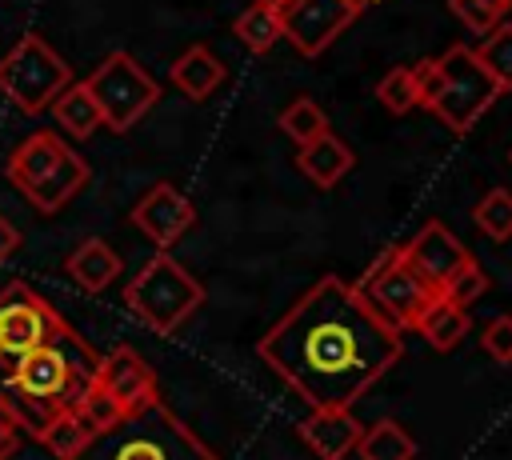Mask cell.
Instances as JSON below:
<instances>
[{
	"instance_id": "1",
	"label": "cell",
	"mask_w": 512,
	"mask_h": 460,
	"mask_svg": "<svg viewBox=\"0 0 512 460\" xmlns=\"http://www.w3.org/2000/svg\"><path fill=\"white\" fill-rule=\"evenodd\" d=\"M400 352V332L340 276H320L256 344V356L312 408H352Z\"/></svg>"
},
{
	"instance_id": "2",
	"label": "cell",
	"mask_w": 512,
	"mask_h": 460,
	"mask_svg": "<svg viewBox=\"0 0 512 460\" xmlns=\"http://www.w3.org/2000/svg\"><path fill=\"white\" fill-rule=\"evenodd\" d=\"M68 460H220L176 412L160 400L124 412L104 432L88 436V444Z\"/></svg>"
},
{
	"instance_id": "3",
	"label": "cell",
	"mask_w": 512,
	"mask_h": 460,
	"mask_svg": "<svg viewBox=\"0 0 512 460\" xmlns=\"http://www.w3.org/2000/svg\"><path fill=\"white\" fill-rule=\"evenodd\" d=\"M96 352L92 344L64 328L52 340H44L40 348L24 352L20 360H4L8 364V380L20 396L44 404V408H76L84 400V392L96 380Z\"/></svg>"
},
{
	"instance_id": "4",
	"label": "cell",
	"mask_w": 512,
	"mask_h": 460,
	"mask_svg": "<svg viewBox=\"0 0 512 460\" xmlns=\"http://www.w3.org/2000/svg\"><path fill=\"white\" fill-rule=\"evenodd\" d=\"M124 304L128 312L156 336L176 332L200 304H204V284L176 264L164 248L124 284Z\"/></svg>"
},
{
	"instance_id": "5",
	"label": "cell",
	"mask_w": 512,
	"mask_h": 460,
	"mask_svg": "<svg viewBox=\"0 0 512 460\" xmlns=\"http://www.w3.org/2000/svg\"><path fill=\"white\" fill-rule=\"evenodd\" d=\"M356 292L396 328V332H408L420 324V316L440 300V288L428 284L408 260H404V248H388L356 284Z\"/></svg>"
},
{
	"instance_id": "6",
	"label": "cell",
	"mask_w": 512,
	"mask_h": 460,
	"mask_svg": "<svg viewBox=\"0 0 512 460\" xmlns=\"http://www.w3.org/2000/svg\"><path fill=\"white\" fill-rule=\"evenodd\" d=\"M64 84H72L68 64L36 32H24L0 60V92L28 116L44 112Z\"/></svg>"
},
{
	"instance_id": "7",
	"label": "cell",
	"mask_w": 512,
	"mask_h": 460,
	"mask_svg": "<svg viewBox=\"0 0 512 460\" xmlns=\"http://www.w3.org/2000/svg\"><path fill=\"white\" fill-rule=\"evenodd\" d=\"M84 88L92 92V100H96V108H100V120H104V128H112V132H128L156 100H160V84L128 56V52H108L96 68H92V76L84 80Z\"/></svg>"
},
{
	"instance_id": "8",
	"label": "cell",
	"mask_w": 512,
	"mask_h": 460,
	"mask_svg": "<svg viewBox=\"0 0 512 460\" xmlns=\"http://www.w3.org/2000/svg\"><path fill=\"white\" fill-rule=\"evenodd\" d=\"M496 96H500L496 80L488 76V68L476 60L468 44H452L440 56V92L432 100V112L452 132H468L496 104Z\"/></svg>"
},
{
	"instance_id": "9",
	"label": "cell",
	"mask_w": 512,
	"mask_h": 460,
	"mask_svg": "<svg viewBox=\"0 0 512 460\" xmlns=\"http://www.w3.org/2000/svg\"><path fill=\"white\" fill-rule=\"evenodd\" d=\"M64 316L24 280H12L0 288V356L20 360L24 352L40 348L56 332H64Z\"/></svg>"
},
{
	"instance_id": "10",
	"label": "cell",
	"mask_w": 512,
	"mask_h": 460,
	"mask_svg": "<svg viewBox=\"0 0 512 460\" xmlns=\"http://www.w3.org/2000/svg\"><path fill=\"white\" fill-rule=\"evenodd\" d=\"M356 16L360 8L352 0H288L280 8V36H288L300 56H320Z\"/></svg>"
},
{
	"instance_id": "11",
	"label": "cell",
	"mask_w": 512,
	"mask_h": 460,
	"mask_svg": "<svg viewBox=\"0 0 512 460\" xmlns=\"http://www.w3.org/2000/svg\"><path fill=\"white\" fill-rule=\"evenodd\" d=\"M132 224L156 244V248H172L192 224H196V208L192 200L176 188V184H152L136 204H132Z\"/></svg>"
},
{
	"instance_id": "12",
	"label": "cell",
	"mask_w": 512,
	"mask_h": 460,
	"mask_svg": "<svg viewBox=\"0 0 512 460\" xmlns=\"http://www.w3.org/2000/svg\"><path fill=\"white\" fill-rule=\"evenodd\" d=\"M96 388H100L120 412H132V408H140V404L160 400V392H156V372H152L128 344H120V348H112V352H104V356L96 360Z\"/></svg>"
},
{
	"instance_id": "13",
	"label": "cell",
	"mask_w": 512,
	"mask_h": 460,
	"mask_svg": "<svg viewBox=\"0 0 512 460\" xmlns=\"http://www.w3.org/2000/svg\"><path fill=\"white\" fill-rule=\"evenodd\" d=\"M404 248V260L428 280V284H436V288H444V280L472 256L440 220H428L408 244H400Z\"/></svg>"
},
{
	"instance_id": "14",
	"label": "cell",
	"mask_w": 512,
	"mask_h": 460,
	"mask_svg": "<svg viewBox=\"0 0 512 460\" xmlns=\"http://www.w3.org/2000/svg\"><path fill=\"white\" fill-rule=\"evenodd\" d=\"M364 424L348 408H312L308 420H300V440L320 460H348L360 444Z\"/></svg>"
},
{
	"instance_id": "15",
	"label": "cell",
	"mask_w": 512,
	"mask_h": 460,
	"mask_svg": "<svg viewBox=\"0 0 512 460\" xmlns=\"http://www.w3.org/2000/svg\"><path fill=\"white\" fill-rule=\"evenodd\" d=\"M64 152H68V144H64L56 132H32V136H24V140L12 148V156L4 160V176L24 192V188H32L40 176H48V172L60 164Z\"/></svg>"
},
{
	"instance_id": "16",
	"label": "cell",
	"mask_w": 512,
	"mask_h": 460,
	"mask_svg": "<svg viewBox=\"0 0 512 460\" xmlns=\"http://www.w3.org/2000/svg\"><path fill=\"white\" fill-rule=\"evenodd\" d=\"M88 180H92L88 160H84L76 148H68V152L60 156V164H56L48 176H40L32 188H24V196L32 200V208H40V212H56V208H64Z\"/></svg>"
},
{
	"instance_id": "17",
	"label": "cell",
	"mask_w": 512,
	"mask_h": 460,
	"mask_svg": "<svg viewBox=\"0 0 512 460\" xmlns=\"http://www.w3.org/2000/svg\"><path fill=\"white\" fill-rule=\"evenodd\" d=\"M168 80H172L176 92H184L188 100H208V96L224 84V60H220L208 44H192V48H184V52L172 60Z\"/></svg>"
},
{
	"instance_id": "18",
	"label": "cell",
	"mask_w": 512,
	"mask_h": 460,
	"mask_svg": "<svg viewBox=\"0 0 512 460\" xmlns=\"http://www.w3.org/2000/svg\"><path fill=\"white\" fill-rule=\"evenodd\" d=\"M296 164H300V172H304L312 184H320V188H332L340 176H348V172H352L356 156H352V148H348L340 136L324 132V136H316V140L300 144V156H296Z\"/></svg>"
},
{
	"instance_id": "19",
	"label": "cell",
	"mask_w": 512,
	"mask_h": 460,
	"mask_svg": "<svg viewBox=\"0 0 512 460\" xmlns=\"http://www.w3.org/2000/svg\"><path fill=\"white\" fill-rule=\"evenodd\" d=\"M64 272H68L84 292H104V288L120 276V256H116L100 236H88V240H80V244L68 252Z\"/></svg>"
},
{
	"instance_id": "20",
	"label": "cell",
	"mask_w": 512,
	"mask_h": 460,
	"mask_svg": "<svg viewBox=\"0 0 512 460\" xmlns=\"http://www.w3.org/2000/svg\"><path fill=\"white\" fill-rule=\"evenodd\" d=\"M48 108H52L56 124H60L68 136H76V140L92 136V132L104 124V120H100V108H96V100H92V92H88L84 84H64Z\"/></svg>"
},
{
	"instance_id": "21",
	"label": "cell",
	"mask_w": 512,
	"mask_h": 460,
	"mask_svg": "<svg viewBox=\"0 0 512 460\" xmlns=\"http://www.w3.org/2000/svg\"><path fill=\"white\" fill-rule=\"evenodd\" d=\"M468 328H472L468 308H460V304H452V300H444V296H440V300L420 316V324H416V332H420L436 352L456 348V344L468 336Z\"/></svg>"
},
{
	"instance_id": "22",
	"label": "cell",
	"mask_w": 512,
	"mask_h": 460,
	"mask_svg": "<svg viewBox=\"0 0 512 460\" xmlns=\"http://www.w3.org/2000/svg\"><path fill=\"white\" fill-rule=\"evenodd\" d=\"M232 32H236V40H240L248 52H268V48L280 40V8H276V4H264V0H252V4L232 20Z\"/></svg>"
},
{
	"instance_id": "23",
	"label": "cell",
	"mask_w": 512,
	"mask_h": 460,
	"mask_svg": "<svg viewBox=\"0 0 512 460\" xmlns=\"http://www.w3.org/2000/svg\"><path fill=\"white\" fill-rule=\"evenodd\" d=\"M356 452H360V460H412L416 456V440L396 420H376L372 428L360 432Z\"/></svg>"
},
{
	"instance_id": "24",
	"label": "cell",
	"mask_w": 512,
	"mask_h": 460,
	"mask_svg": "<svg viewBox=\"0 0 512 460\" xmlns=\"http://www.w3.org/2000/svg\"><path fill=\"white\" fill-rule=\"evenodd\" d=\"M88 428H84V420L72 412V408H60V412H52V420L36 432V440L56 456V460H68V456H76L84 444H88Z\"/></svg>"
},
{
	"instance_id": "25",
	"label": "cell",
	"mask_w": 512,
	"mask_h": 460,
	"mask_svg": "<svg viewBox=\"0 0 512 460\" xmlns=\"http://www.w3.org/2000/svg\"><path fill=\"white\" fill-rule=\"evenodd\" d=\"M472 52L488 68V76L496 80V88L500 92H512V24L500 20L496 28H488L484 40H480V48H472Z\"/></svg>"
},
{
	"instance_id": "26",
	"label": "cell",
	"mask_w": 512,
	"mask_h": 460,
	"mask_svg": "<svg viewBox=\"0 0 512 460\" xmlns=\"http://www.w3.org/2000/svg\"><path fill=\"white\" fill-rule=\"evenodd\" d=\"M280 132L288 136V140H296V144H308V140H316V136H324L328 132V116H324V108L316 104V100H308V96H296L284 112H280Z\"/></svg>"
},
{
	"instance_id": "27",
	"label": "cell",
	"mask_w": 512,
	"mask_h": 460,
	"mask_svg": "<svg viewBox=\"0 0 512 460\" xmlns=\"http://www.w3.org/2000/svg\"><path fill=\"white\" fill-rule=\"evenodd\" d=\"M472 220L488 240H512V192L504 188L484 192L480 204L472 208Z\"/></svg>"
},
{
	"instance_id": "28",
	"label": "cell",
	"mask_w": 512,
	"mask_h": 460,
	"mask_svg": "<svg viewBox=\"0 0 512 460\" xmlns=\"http://www.w3.org/2000/svg\"><path fill=\"white\" fill-rule=\"evenodd\" d=\"M488 292V276H484V268L468 256L448 280H444V288H440V296L444 300H452V304H460V308H468L472 300H480Z\"/></svg>"
},
{
	"instance_id": "29",
	"label": "cell",
	"mask_w": 512,
	"mask_h": 460,
	"mask_svg": "<svg viewBox=\"0 0 512 460\" xmlns=\"http://www.w3.org/2000/svg\"><path fill=\"white\" fill-rule=\"evenodd\" d=\"M376 100H380L388 112H396V116L412 112V108H416V92H412L408 68H392V72H384L380 84H376Z\"/></svg>"
},
{
	"instance_id": "30",
	"label": "cell",
	"mask_w": 512,
	"mask_h": 460,
	"mask_svg": "<svg viewBox=\"0 0 512 460\" xmlns=\"http://www.w3.org/2000/svg\"><path fill=\"white\" fill-rule=\"evenodd\" d=\"M408 80H412V92H416V104L432 108L436 92H440V56H424L408 68Z\"/></svg>"
},
{
	"instance_id": "31",
	"label": "cell",
	"mask_w": 512,
	"mask_h": 460,
	"mask_svg": "<svg viewBox=\"0 0 512 460\" xmlns=\"http://www.w3.org/2000/svg\"><path fill=\"white\" fill-rule=\"evenodd\" d=\"M448 8H452V16L464 24V28H472V32H488V28H496L504 16L492 8V4H484V0H448Z\"/></svg>"
},
{
	"instance_id": "32",
	"label": "cell",
	"mask_w": 512,
	"mask_h": 460,
	"mask_svg": "<svg viewBox=\"0 0 512 460\" xmlns=\"http://www.w3.org/2000/svg\"><path fill=\"white\" fill-rule=\"evenodd\" d=\"M480 344L488 348V356H492V360L512 364V316H496V320L484 328Z\"/></svg>"
},
{
	"instance_id": "33",
	"label": "cell",
	"mask_w": 512,
	"mask_h": 460,
	"mask_svg": "<svg viewBox=\"0 0 512 460\" xmlns=\"http://www.w3.org/2000/svg\"><path fill=\"white\" fill-rule=\"evenodd\" d=\"M20 448V424L12 420V412L0 404V460H8Z\"/></svg>"
},
{
	"instance_id": "34",
	"label": "cell",
	"mask_w": 512,
	"mask_h": 460,
	"mask_svg": "<svg viewBox=\"0 0 512 460\" xmlns=\"http://www.w3.org/2000/svg\"><path fill=\"white\" fill-rule=\"evenodd\" d=\"M20 244H24V236H20V228L0 212V264H8L16 252H20Z\"/></svg>"
},
{
	"instance_id": "35",
	"label": "cell",
	"mask_w": 512,
	"mask_h": 460,
	"mask_svg": "<svg viewBox=\"0 0 512 460\" xmlns=\"http://www.w3.org/2000/svg\"><path fill=\"white\" fill-rule=\"evenodd\" d=\"M484 4H492V8H496V12H500V16H504V12H508V8H512V0H484Z\"/></svg>"
},
{
	"instance_id": "36",
	"label": "cell",
	"mask_w": 512,
	"mask_h": 460,
	"mask_svg": "<svg viewBox=\"0 0 512 460\" xmlns=\"http://www.w3.org/2000/svg\"><path fill=\"white\" fill-rule=\"evenodd\" d=\"M264 4H276V8H284V4H288V0H264Z\"/></svg>"
},
{
	"instance_id": "37",
	"label": "cell",
	"mask_w": 512,
	"mask_h": 460,
	"mask_svg": "<svg viewBox=\"0 0 512 460\" xmlns=\"http://www.w3.org/2000/svg\"><path fill=\"white\" fill-rule=\"evenodd\" d=\"M352 4H356V8H364V4H372V0H352Z\"/></svg>"
}]
</instances>
